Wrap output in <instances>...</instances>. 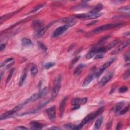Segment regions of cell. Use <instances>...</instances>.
I'll return each instance as SVG.
<instances>
[{
  "label": "cell",
  "instance_id": "obj_28",
  "mask_svg": "<svg viewBox=\"0 0 130 130\" xmlns=\"http://www.w3.org/2000/svg\"><path fill=\"white\" fill-rule=\"evenodd\" d=\"M85 67H86V65H85L84 64H79L76 68V69L74 72V75H78L80 72L81 70Z\"/></svg>",
  "mask_w": 130,
  "mask_h": 130
},
{
  "label": "cell",
  "instance_id": "obj_23",
  "mask_svg": "<svg viewBox=\"0 0 130 130\" xmlns=\"http://www.w3.org/2000/svg\"><path fill=\"white\" fill-rule=\"evenodd\" d=\"M30 71H31V75H32V76H35V75H36L37 73H38V69L37 66L34 64L32 65L31 67Z\"/></svg>",
  "mask_w": 130,
  "mask_h": 130
},
{
  "label": "cell",
  "instance_id": "obj_16",
  "mask_svg": "<svg viewBox=\"0 0 130 130\" xmlns=\"http://www.w3.org/2000/svg\"><path fill=\"white\" fill-rule=\"evenodd\" d=\"M26 77H27V71L26 69H24L21 74V77L20 78L19 81V87H21L24 85L25 83Z\"/></svg>",
  "mask_w": 130,
  "mask_h": 130
},
{
  "label": "cell",
  "instance_id": "obj_26",
  "mask_svg": "<svg viewBox=\"0 0 130 130\" xmlns=\"http://www.w3.org/2000/svg\"><path fill=\"white\" fill-rule=\"evenodd\" d=\"M130 10V6L128 5L126 6H124L118 9V11L119 13H129Z\"/></svg>",
  "mask_w": 130,
  "mask_h": 130
},
{
  "label": "cell",
  "instance_id": "obj_34",
  "mask_svg": "<svg viewBox=\"0 0 130 130\" xmlns=\"http://www.w3.org/2000/svg\"><path fill=\"white\" fill-rule=\"evenodd\" d=\"M122 107H123V105L121 104H118V105H116L115 107V108H114L115 113H119L120 112V111L121 110V109H122Z\"/></svg>",
  "mask_w": 130,
  "mask_h": 130
},
{
  "label": "cell",
  "instance_id": "obj_45",
  "mask_svg": "<svg viewBox=\"0 0 130 130\" xmlns=\"http://www.w3.org/2000/svg\"><path fill=\"white\" fill-rule=\"evenodd\" d=\"M16 130H28V128L25 127L24 126H19L15 128Z\"/></svg>",
  "mask_w": 130,
  "mask_h": 130
},
{
  "label": "cell",
  "instance_id": "obj_46",
  "mask_svg": "<svg viewBox=\"0 0 130 130\" xmlns=\"http://www.w3.org/2000/svg\"><path fill=\"white\" fill-rule=\"evenodd\" d=\"M6 47V45L5 44H2L1 45V46H0V51H2L3 50H4V49Z\"/></svg>",
  "mask_w": 130,
  "mask_h": 130
},
{
  "label": "cell",
  "instance_id": "obj_37",
  "mask_svg": "<svg viewBox=\"0 0 130 130\" xmlns=\"http://www.w3.org/2000/svg\"><path fill=\"white\" fill-rule=\"evenodd\" d=\"M118 91L120 93H124L128 91V88L127 87L124 86V87H121L120 88H119Z\"/></svg>",
  "mask_w": 130,
  "mask_h": 130
},
{
  "label": "cell",
  "instance_id": "obj_11",
  "mask_svg": "<svg viewBox=\"0 0 130 130\" xmlns=\"http://www.w3.org/2000/svg\"><path fill=\"white\" fill-rule=\"evenodd\" d=\"M46 113L48 115L49 119L52 122H53L56 119V108L55 106H53L49 108H48L46 110Z\"/></svg>",
  "mask_w": 130,
  "mask_h": 130
},
{
  "label": "cell",
  "instance_id": "obj_27",
  "mask_svg": "<svg viewBox=\"0 0 130 130\" xmlns=\"http://www.w3.org/2000/svg\"><path fill=\"white\" fill-rule=\"evenodd\" d=\"M45 5V4H39V5L36 6L34 8H33V9L29 13H35L36 12L38 11L40 9L42 8Z\"/></svg>",
  "mask_w": 130,
  "mask_h": 130
},
{
  "label": "cell",
  "instance_id": "obj_35",
  "mask_svg": "<svg viewBox=\"0 0 130 130\" xmlns=\"http://www.w3.org/2000/svg\"><path fill=\"white\" fill-rule=\"evenodd\" d=\"M80 56H76L74 59L71 61V64H70V67H73L76 62H78V61L79 60V59H80Z\"/></svg>",
  "mask_w": 130,
  "mask_h": 130
},
{
  "label": "cell",
  "instance_id": "obj_43",
  "mask_svg": "<svg viewBox=\"0 0 130 130\" xmlns=\"http://www.w3.org/2000/svg\"><path fill=\"white\" fill-rule=\"evenodd\" d=\"M76 46V44L75 43H73V44H72L71 45H70V46L68 48V51H71L72 49L75 46Z\"/></svg>",
  "mask_w": 130,
  "mask_h": 130
},
{
  "label": "cell",
  "instance_id": "obj_36",
  "mask_svg": "<svg viewBox=\"0 0 130 130\" xmlns=\"http://www.w3.org/2000/svg\"><path fill=\"white\" fill-rule=\"evenodd\" d=\"M129 107H130V106H128L127 107H125V108L123 109L122 110H120L119 112V114L120 115H124V114L126 113L129 110Z\"/></svg>",
  "mask_w": 130,
  "mask_h": 130
},
{
  "label": "cell",
  "instance_id": "obj_1",
  "mask_svg": "<svg viewBox=\"0 0 130 130\" xmlns=\"http://www.w3.org/2000/svg\"><path fill=\"white\" fill-rule=\"evenodd\" d=\"M76 23H77V21H76L75 19H74L68 22V23L65 24V25H62L61 26H59V28L56 29L54 32H53L52 34V37L56 38L60 36V35L63 34L65 32H66V31L68 30L69 28L71 27V26L74 25Z\"/></svg>",
  "mask_w": 130,
  "mask_h": 130
},
{
  "label": "cell",
  "instance_id": "obj_24",
  "mask_svg": "<svg viewBox=\"0 0 130 130\" xmlns=\"http://www.w3.org/2000/svg\"><path fill=\"white\" fill-rule=\"evenodd\" d=\"M103 120V116H100L99 118L95 124V128L96 129H99L101 126V124H102Z\"/></svg>",
  "mask_w": 130,
  "mask_h": 130
},
{
  "label": "cell",
  "instance_id": "obj_18",
  "mask_svg": "<svg viewBox=\"0 0 130 130\" xmlns=\"http://www.w3.org/2000/svg\"><path fill=\"white\" fill-rule=\"evenodd\" d=\"M43 25V23L41 21L39 20H35L32 23V26L34 30H37L40 28L42 27Z\"/></svg>",
  "mask_w": 130,
  "mask_h": 130
},
{
  "label": "cell",
  "instance_id": "obj_31",
  "mask_svg": "<svg viewBox=\"0 0 130 130\" xmlns=\"http://www.w3.org/2000/svg\"><path fill=\"white\" fill-rule=\"evenodd\" d=\"M14 71H15V68H12L10 70V71L9 72V75H8V77L7 78V79H6V83H7L9 81L10 79H11V78L12 77V76H13V73H14Z\"/></svg>",
  "mask_w": 130,
  "mask_h": 130
},
{
  "label": "cell",
  "instance_id": "obj_29",
  "mask_svg": "<svg viewBox=\"0 0 130 130\" xmlns=\"http://www.w3.org/2000/svg\"><path fill=\"white\" fill-rule=\"evenodd\" d=\"M109 37H110L109 36H106L103 37L97 43V45L99 46V45H101L104 44L107 41V40L109 39Z\"/></svg>",
  "mask_w": 130,
  "mask_h": 130
},
{
  "label": "cell",
  "instance_id": "obj_25",
  "mask_svg": "<svg viewBox=\"0 0 130 130\" xmlns=\"http://www.w3.org/2000/svg\"><path fill=\"white\" fill-rule=\"evenodd\" d=\"M64 127L68 130H78V125L73 124H66L64 125Z\"/></svg>",
  "mask_w": 130,
  "mask_h": 130
},
{
  "label": "cell",
  "instance_id": "obj_6",
  "mask_svg": "<svg viewBox=\"0 0 130 130\" xmlns=\"http://www.w3.org/2000/svg\"><path fill=\"white\" fill-rule=\"evenodd\" d=\"M102 15V13L100 12L98 13H92L88 12L87 13H86V14H80L75 15L74 16V17L78 18V19H93L99 17Z\"/></svg>",
  "mask_w": 130,
  "mask_h": 130
},
{
  "label": "cell",
  "instance_id": "obj_8",
  "mask_svg": "<svg viewBox=\"0 0 130 130\" xmlns=\"http://www.w3.org/2000/svg\"><path fill=\"white\" fill-rule=\"evenodd\" d=\"M115 59H112L108 61H107L105 64H103L99 68V69L97 72L95 73V77H100L101 75L103 73V72H104L106 69L108 68L109 67H110V65L113 63Z\"/></svg>",
  "mask_w": 130,
  "mask_h": 130
},
{
  "label": "cell",
  "instance_id": "obj_47",
  "mask_svg": "<svg viewBox=\"0 0 130 130\" xmlns=\"http://www.w3.org/2000/svg\"><path fill=\"white\" fill-rule=\"evenodd\" d=\"M122 123H118V124H117V126H116V130H119V129H120V128H121V127H122Z\"/></svg>",
  "mask_w": 130,
  "mask_h": 130
},
{
  "label": "cell",
  "instance_id": "obj_14",
  "mask_svg": "<svg viewBox=\"0 0 130 130\" xmlns=\"http://www.w3.org/2000/svg\"><path fill=\"white\" fill-rule=\"evenodd\" d=\"M67 99H68V97L67 96L65 97L63 99H62V100L61 101V102L60 103V115H61V117H62V115H63V114H64V111H65V108L66 101H67Z\"/></svg>",
  "mask_w": 130,
  "mask_h": 130
},
{
  "label": "cell",
  "instance_id": "obj_2",
  "mask_svg": "<svg viewBox=\"0 0 130 130\" xmlns=\"http://www.w3.org/2000/svg\"><path fill=\"white\" fill-rule=\"evenodd\" d=\"M124 23H112V24H109L103 25L102 26H99L96 28L95 30H93L91 32V34H96L103 32V31H108L111 29H113L117 28H120L124 25Z\"/></svg>",
  "mask_w": 130,
  "mask_h": 130
},
{
  "label": "cell",
  "instance_id": "obj_13",
  "mask_svg": "<svg viewBox=\"0 0 130 130\" xmlns=\"http://www.w3.org/2000/svg\"><path fill=\"white\" fill-rule=\"evenodd\" d=\"M53 23H54V22H50V24H49L48 25L45 26V27L42 28L41 29L39 30L38 32L37 33V34H36V35L35 36V39H38V38H41L42 36H43L44 34L47 32L48 29L50 27V26L52 24H53Z\"/></svg>",
  "mask_w": 130,
  "mask_h": 130
},
{
  "label": "cell",
  "instance_id": "obj_19",
  "mask_svg": "<svg viewBox=\"0 0 130 130\" xmlns=\"http://www.w3.org/2000/svg\"><path fill=\"white\" fill-rule=\"evenodd\" d=\"M30 125H31L33 128L35 129H42L43 127H44V124L39 123L38 122H36V121H32L30 123Z\"/></svg>",
  "mask_w": 130,
  "mask_h": 130
},
{
  "label": "cell",
  "instance_id": "obj_33",
  "mask_svg": "<svg viewBox=\"0 0 130 130\" xmlns=\"http://www.w3.org/2000/svg\"><path fill=\"white\" fill-rule=\"evenodd\" d=\"M38 44L39 46L40 47V48H41L44 52H46L47 51V48L46 46H45V45L43 43H42L41 42H38Z\"/></svg>",
  "mask_w": 130,
  "mask_h": 130
},
{
  "label": "cell",
  "instance_id": "obj_48",
  "mask_svg": "<svg viewBox=\"0 0 130 130\" xmlns=\"http://www.w3.org/2000/svg\"><path fill=\"white\" fill-rule=\"evenodd\" d=\"M51 129H52V130H61V128H58V127H52L51 128Z\"/></svg>",
  "mask_w": 130,
  "mask_h": 130
},
{
  "label": "cell",
  "instance_id": "obj_17",
  "mask_svg": "<svg viewBox=\"0 0 130 130\" xmlns=\"http://www.w3.org/2000/svg\"><path fill=\"white\" fill-rule=\"evenodd\" d=\"M20 11H21V10H17L15 12H12V13H9V14H6L4 16H2L1 17V19H0V21H1V24H2V21H5L6 20L10 19V18H11V17H12L13 15H14L15 14H16V13H19Z\"/></svg>",
  "mask_w": 130,
  "mask_h": 130
},
{
  "label": "cell",
  "instance_id": "obj_32",
  "mask_svg": "<svg viewBox=\"0 0 130 130\" xmlns=\"http://www.w3.org/2000/svg\"><path fill=\"white\" fill-rule=\"evenodd\" d=\"M55 65V63L53 62H47V63L45 64L43 66L44 68L45 69H50L51 67H52L53 66H54Z\"/></svg>",
  "mask_w": 130,
  "mask_h": 130
},
{
  "label": "cell",
  "instance_id": "obj_20",
  "mask_svg": "<svg viewBox=\"0 0 130 130\" xmlns=\"http://www.w3.org/2000/svg\"><path fill=\"white\" fill-rule=\"evenodd\" d=\"M103 8V5L101 3H98L97 5L94 7L93 9L89 12L92 13H98L102 10Z\"/></svg>",
  "mask_w": 130,
  "mask_h": 130
},
{
  "label": "cell",
  "instance_id": "obj_40",
  "mask_svg": "<svg viewBox=\"0 0 130 130\" xmlns=\"http://www.w3.org/2000/svg\"><path fill=\"white\" fill-rule=\"evenodd\" d=\"M104 53H98V54L96 55L95 56V59H102V58H103V57H104Z\"/></svg>",
  "mask_w": 130,
  "mask_h": 130
},
{
  "label": "cell",
  "instance_id": "obj_4",
  "mask_svg": "<svg viewBox=\"0 0 130 130\" xmlns=\"http://www.w3.org/2000/svg\"><path fill=\"white\" fill-rule=\"evenodd\" d=\"M48 92V88L47 87H45L42 90L36 93H35L33 95L31 96L27 100H26L23 104L25 105L26 104H29V103L33 102L35 101H36L40 98L43 97V96H45Z\"/></svg>",
  "mask_w": 130,
  "mask_h": 130
},
{
  "label": "cell",
  "instance_id": "obj_21",
  "mask_svg": "<svg viewBox=\"0 0 130 130\" xmlns=\"http://www.w3.org/2000/svg\"><path fill=\"white\" fill-rule=\"evenodd\" d=\"M120 40H119V39H116V40H114V41H113L110 44H109L107 46H106L107 50H109V49L113 48L114 47L117 45L118 44L120 43Z\"/></svg>",
  "mask_w": 130,
  "mask_h": 130
},
{
  "label": "cell",
  "instance_id": "obj_9",
  "mask_svg": "<svg viewBox=\"0 0 130 130\" xmlns=\"http://www.w3.org/2000/svg\"><path fill=\"white\" fill-rule=\"evenodd\" d=\"M87 98H84L82 99L75 98L72 101V105L73 106V109H77L79 108L80 105H83L87 103Z\"/></svg>",
  "mask_w": 130,
  "mask_h": 130
},
{
  "label": "cell",
  "instance_id": "obj_5",
  "mask_svg": "<svg viewBox=\"0 0 130 130\" xmlns=\"http://www.w3.org/2000/svg\"><path fill=\"white\" fill-rule=\"evenodd\" d=\"M62 81V76L61 75H59V76L56 78L54 81V84H53V87L52 88V91L51 93V99H54L56 97L59 93L60 88L61 84Z\"/></svg>",
  "mask_w": 130,
  "mask_h": 130
},
{
  "label": "cell",
  "instance_id": "obj_42",
  "mask_svg": "<svg viewBox=\"0 0 130 130\" xmlns=\"http://www.w3.org/2000/svg\"><path fill=\"white\" fill-rule=\"evenodd\" d=\"M123 18V17H130V15L129 14H128V15H123V16H114L113 17V19H116V18Z\"/></svg>",
  "mask_w": 130,
  "mask_h": 130
},
{
  "label": "cell",
  "instance_id": "obj_10",
  "mask_svg": "<svg viewBox=\"0 0 130 130\" xmlns=\"http://www.w3.org/2000/svg\"><path fill=\"white\" fill-rule=\"evenodd\" d=\"M129 44H130V40H127V41L123 42L122 44H120L119 45H118L114 49L113 51H112L111 54L116 55V54H118V53H119L120 52L123 50L125 47H127L128 46H129Z\"/></svg>",
  "mask_w": 130,
  "mask_h": 130
},
{
  "label": "cell",
  "instance_id": "obj_30",
  "mask_svg": "<svg viewBox=\"0 0 130 130\" xmlns=\"http://www.w3.org/2000/svg\"><path fill=\"white\" fill-rule=\"evenodd\" d=\"M13 61H14V60L13 57L8 58V59L5 60L1 62V67L2 68V67H5L6 65H7V64L8 63V62H10Z\"/></svg>",
  "mask_w": 130,
  "mask_h": 130
},
{
  "label": "cell",
  "instance_id": "obj_41",
  "mask_svg": "<svg viewBox=\"0 0 130 130\" xmlns=\"http://www.w3.org/2000/svg\"><path fill=\"white\" fill-rule=\"evenodd\" d=\"M82 48H83L82 47H81V48H80L78 49L77 50H76V51L74 52L73 55H74V56H76V55H77V54H78V53H79V52H81V51L82 50Z\"/></svg>",
  "mask_w": 130,
  "mask_h": 130
},
{
  "label": "cell",
  "instance_id": "obj_39",
  "mask_svg": "<svg viewBox=\"0 0 130 130\" xmlns=\"http://www.w3.org/2000/svg\"><path fill=\"white\" fill-rule=\"evenodd\" d=\"M130 51H128L124 55V59L125 60V61L126 62H129L130 61Z\"/></svg>",
  "mask_w": 130,
  "mask_h": 130
},
{
  "label": "cell",
  "instance_id": "obj_12",
  "mask_svg": "<svg viewBox=\"0 0 130 130\" xmlns=\"http://www.w3.org/2000/svg\"><path fill=\"white\" fill-rule=\"evenodd\" d=\"M113 74L112 72H109L105 75L104 76H103V78L101 79L99 82L100 87H103L107 83H108L110 80L113 77Z\"/></svg>",
  "mask_w": 130,
  "mask_h": 130
},
{
  "label": "cell",
  "instance_id": "obj_7",
  "mask_svg": "<svg viewBox=\"0 0 130 130\" xmlns=\"http://www.w3.org/2000/svg\"><path fill=\"white\" fill-rule=\"evenodd\" d=\"M24 106H25V105L23 104V103H21V104L17 105L15 107H14L13 109L9 111H8L5 113H4L3 114L1 115L0 119H1V120H3V119H5L6 118H8L10 117V116H11L13 114H14L15 112H16L17 111L21 109Z\"/></svg>",
  "mask_w": 130,
  "mask_h": 130
},
{
  "label": "cell",
  "instance_id": "obj_15",
  "mask_svg": "<svg viewBox=\"0 0 130 130\" xmlns=\"http://www.w3.org/2000/svg\"><path fill=\"white\" fill-rule=\"evenodd\" d=\"M94 77H95V73L91 74L88 75L87 77V78L84 80V81L82 83V87H87L89 83H91V82L93 80Z\"/></svg>",
  "mask_w": 130,
  "mask_h": 130
},
{
  "label": "cell",
  "instance_id": "obj_38",
  "mask_svg": "<svg viewBox=\"0 0 130 130\" xmlns=\"http://www.w3.org/2000/svg\"><path fill=\"white\" fill-rule=\"evenodd\" d=\"M130 69H128L126 71V72L124 74V75L123 76V79L124 80L128 79L130 77Z\"/></svg>",
  "mask_w": 130,
  "mask_h": 130
},
{
  "label": "cell",
  "instance_id": "obj_44",
  "mask_svg": "<svg viewBox=\"0 0 130 130\" xmlns=\"http://www.w3.org/2000/svg\"><path fill=\"white\" fill-rule=\"evenodd\" d=\"M97 22V20H93V21H92V22H89V24H87V26H92V25H95L96 23V22Z\"/></svg>",
  "mask_w": 130,
  "mask_h": 130
},
{
  "label": "cell",
  "instance_id": "obj_3",
  "mask_svg": "<svg viewBox=\"0 0 130 130\" xmlns=\"http://www.w3.org/2000/svg\"><path fill=\"white\" fill-rule=\"evenodd\" d=\"M103 111H104V107H101L99 108L96 112H95L87 115L84 118L81 123L78 125V130L81 129L85 124H86L93 119H95L97 116L101 114Z\"/></svg>",
  "mask_w": 130,
  "mask_h": 130
},
{
  "label": "cell",
  "instance_id": "obj_22",
  "mask_svg": "<svg viewBox=\"0 0 130 130\" xmlns=\"http://www.w3.org/2000/svg\"><path fill=\"white\" fill-rule=\"evenodd\" d=\"M21 43H22V45L25 46H29L32 45H33V43L30 39H28V38H23L22 39Z\"/></svg>",
  "mask_w": 130,
  "mask_h": 130
}]
</instances>
